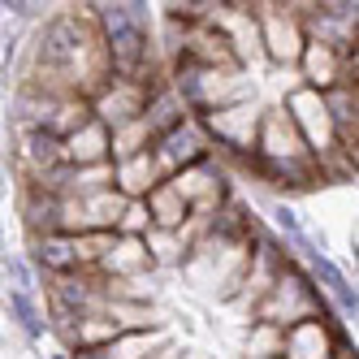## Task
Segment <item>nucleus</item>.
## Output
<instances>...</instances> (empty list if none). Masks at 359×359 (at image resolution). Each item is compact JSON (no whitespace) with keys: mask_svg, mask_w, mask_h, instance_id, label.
Masks as SVG:
<instances>
[{"mask_svg":"<svg viewBox=\"0 0 359 359\" xmlns=\"http://www.w3.org/2000/svg\"><path fill=\"white\" fill-rule=\"evenodd\" d=\"M95 13V27L104 35L109 48V65H113V79H130V83H147V87H161L169 79H161V61H156V43H151L147 31V5H91Z\"/></svg>","mask_w":359,"mask_h":359,"instance_id":"nucleus-1","label":"nucleus"},{"mask_svg":"<svg viewBox=\"0 0 359 359\" xmlns=\"http://www.w3.org/2000/svg\"><path fill=\"white\" fill-rule=\"evenodd\" d=\"M251 173L269 187H312L320 173L312 147L299 135V126L286 109H264V126H260V147H255V161H251Z\"/></svg>","mask_w":359,"mask_h":359,"instance_id":"nucleus-2","label":"nucleus"},{"mask_svg":"<svg viewBox=\"0 0 359 359\" xmlns=\"http://www.w3.org/2000/svg\"><path fill=\"white\" fill-rule=\"evenodd\" d=\"M286 109L299 126V135L307 139V147H312V156L320 165V173H351L346 156H342V130H338V117H333L329 109V95L312 91V87H294L286 91Z\"/></svg>","mask_w":359,"mask_h":359,"instance_id":"nucleus-3","label":"nucleus"},{"mask_svg":"<svg viewBox=\"0 0 359 359\" xmlns=\"http://www.w3.org/2000/svg\"><path fill=\"white\" fill-rule=\"evenodd\" d=\"M169 83L195 117H208L217 109H229V104H243L247 100L243 69H212V65H199L187 57H177L169 65Z\"/></svg>","mask_w":359,"mask_h":359,"instance_id":"nucleus-4","label":"nucleus"},{"mask_svg":"<svg viewBox=\"0 0 359 359\" xmlns=\"http://www.w3.org/2000/svg\"><path fill=\"white\" fill-rule=\"evenodd\" d=\"M320 316H333L325 307V290L316 286L312 273H303L294 260L286 264V273L277 277V286L269 290V299L255 307L251 320H269L277 329H294L303 320H320Z\"/></svg>","mask_w":359,"mask_h":359,"instance_id":"nucleus-5","label":"nucleus"},{"mask_svg":"<svg viewBox=\"0 0 359 359\" xmlns=\"http://www.w3.org/2000/svg\"><path fill=\"white\" fill-rule=\"evenodd\" d=\"M199 121L208 126V135H212L221 156H229V161H238L243 169H251L255 147H260V126H264V113L255 109L251 100L229 104V109H217V113L199 117Z\"/></svg>","mask_w":359,"mask_h":359,"instance_id":"nucleus-6","label":"nucleus"},{"mask_svg":"<svg viewBox=\"0 0 359 359\" xmlns=\"http://www.w3.org/2000/svg\"><path fill=\"white\" fill-rule=\"evenodd\" d=\"M255 18H260V53L273 65H299L307 53L303 5H255Z\"/></svg>","mask_w":359,"mask_h":359,"instance_id":"nucleus-7","label":"nucleus"},{"mask_svg":"<svg viewBox=\"0 0 359 359\" xmlns=\"http://www.w3.org/2000/svg\"><path fill=\"white\" fill-rule=\"evenodd\" d=\"M151 156H156V165H161L165 177H177V173H187V169H195L203 161H212L217 156V143H212L208 126H203L199 117H187L177 130H169L156 147H151Z\"/></svg>","mask_w":359,"mask_h":359,"instance_id":"nucleus-8","label":"nucleus"},{"mask_svg":"<svg viewBox=\"0 0 359 359\" xmlns=\"http://www.w3.org/2000/svg\"><path fill=\"white\" fill-rule=\"evenodd\" d=\"M286 264H290V255H286V247H281L273 234H255V247H251V264H247V277H243V290H238V307H247V312L255 316V307H260L264 299H269V290L277 286V277L286 273Z\"/></svg>","mask_w":359,"mask_h":359,"instance_id":"nucleus-9","label":"nucleus"},{"mask_svg":"<svg viewBox=\"0 0 359 359\" xmlns=\"http://www.w3.org/2000/svg\"><path fill=\"white\" fill-rule=\"evenodd\" d=\"M303 22H307V39L333 43L338 53H355L359 48V5L346 0H325V5H303Z\"/></svg>","mask_w":359,"mask_h":359,"instance_id":"nucleus-10","label":"nucleus"},{"mask_svg":"<svg viewBox=\"0 0 359 359\" xmlns=\"http://www.w3.org/2000/svg\"><path fill=\"white\" fill-rule=\"evenodd\" d=\"M151 91H156V87H147V83H130V79H109L104 87L95 91L91 109H95V117L104 121L109 130H121V126H130V121H143Z\"/></svg>","mask_w":359,"mask_h":359,"instance_id":"nucleus-11","label":"nucleus"},{"mask_svg":"<svg viewBox=\"0 0 359 359\" xmlns=\"http://www.w3.org/2000/svg\"><path fill=\"white\" fill-rule=\"evenodd\" d=\"M299 74H303V87L329 95V91H338V87L351 83V57L338 53L333 43L307 39V53H303V61H299Z\"/></svg>","mask_w":359,"mask_h":359,"instance_id":"nucleus-12","label":"nucleus"},{"mask_svg":"<svg viewBox=\"0 0 359 359\" xmlns=\"http://www.w3.org/2000/svg\"><path fill=\"white\" fill-rule=\"evenodd\" d=\"M342 342H346V333L333 325V316L303 320L286 329V359H338Z\"/></svg>","mask_w":359,"mask_h":359,"instance_id":"nucleus-13","label":"nucleus"},{"mask_svg":"<svg viewBox=\"0 0 359 359\" xmlns=\"http://www.w3.org/2000/svg\"><path fill=\"white\" fill-rule=\"evenodd\" d=\"M65 156L74 169H95V165H113V130L100 117H91L79 135L65 139Z\"/></svg>","mask_w":359,"mask_h":359,"instance_id":"nucleus-14","label":"nucleus"},{"mask_svg":"<svg viewBox=\"0 0 359 359\" xmlns=\"http://www.w3.org/2000/svg\"><path fill=\"white\" fill-rule=\"evenodd\" d=\"M151 264H156V255H151L147 238H126V234H117V243H113V251H109L104 269H100V277H104V281H121V286H130V277L147 273Z\"/></svg>","mask_w":359,"mask_h":359,"instance_id":"nucleus-15","label":"nucleus"},{"mask_svg":"<svg viewBox=\"0 0 359 359\" xmlns=\"http://www.w3.org/2000/svg\"><path fill=\"white\" fill-rule=\"evenodd\" d=\"M143 203H147V212H151V229H169V234H182V229L195 221V208L187 203V195L177 191L169 177H165V182L151 191Z\"/></svg>","mask_w":359,"mask_h":359,"instance_id":"nucleus-16","label":"nucleus"},{"mask_svg":"<svg viewBox=\"0 0 359 359\" xmlns=\"http://www.w3.org/2000/svg\"><path fill=\"white\" fill-rule=\"evenodd\" d=\"M113 173H117V191L126 199H147L165 182V173L156 165L151 151H139V156H126V161H113Z\"/></svg>","mask_w":359,"mask_h":359,"instance_id":"nucleus-17","label":"nucleus"},{"mask_svg":"<svg viewBox=\"0 0 359 359\" xmlns=\"http://www.w3.org/2000/svg\"><path fill=\"white\" fill-rule=\"evenodd\" d=\"M312 277L320 281V290H325L333 303H338L346 316H359V294H355V286H351V281H346L338 269H333V260H325L320 251H312Z\"/></svg>","mask_w":359,"mask_h":359,"instance_id":"nucleus-18","label":"nucleus"},{"mask_svg":"<svg viewBox=\"0 0 359 359\" xmlns=\"http://www.w3.org/2000/svg\"><path fill=\"white\" fill-rule=\"evenodd\" d=\"M273 355H286V329H277L269 320H251L247 359H273Z\"/></svg>","mask_w":359,"mask_h":359,"instance_id":"nucleus-19","label":"nucleus"},{"mask_svg":"<svg viewBox=\"0 0 359 359\" xmlns=\"http://www.w3.org/2000/svg\"><path fill=\"white\" fill-rule=\"evenodd\" d=\"M9 312H13V320L27 329L31 338H35V333H43V329H48V320H53V316H48L43 307H39V299H35V294H27V290H9Z\"/></svg>","mask_w":359,"mask_h":359,"instance_id":"nucleus-20","label":"nucleus"},{"mask_svg":"<svg viewBox=\"0 0 359 359\" xmlns=\"http://www.w3.org/2000/svg\"><path fill=\"white\" fill-rule=\"evenodd\" d=\"M147 247L156 255V264H187V255H191V243L182 234H169V229H151Z\"/></svg>","mask_w":359,"mask_h":359,"instance_id":"nucleus-21","label":"nucleus"},{"mask_svg":"<svg viewBox=\"0 0 359 359\" xmlns=\"http://www.w3.org/2000/svg\"><path fill=\"white\" fill-rule=\"evenodd\" d=\"M273 221H277V229H286V234L294 238V243H303V229H299V217L281 203V208H273Z\"/></svg>","mask_w":359,"mask_h":359,"instance_id":"nucleus-22","label":"nucleus"},{"mask_svg":"<svg viewBox=\"0 0 359 359\" xmlns=\"http://www.w3.org/2000/svg\"><path fill=\"white\" fill-rule=\"evenodd\" d=\"M182 359H217V355H203V351H182Z\"/></svg>","mask_w":359,"mask_h":359,"instance_id":"nucleus-23","label":"nucleus"},{"mask_svg":"<svg viewBox=\"0 0 359 359\" xmlns=\"http://www.w3.org/2000/svg\"><path fill=\"white\" fill-rule=\"evenodd\" d=\"M57 359H74V355H69V351H65V355H57Z\"/></svg>","mask_w":359,"mask_h":359,"instance_id":"nucleus-24","label":"nucleus"},{"mask_svg":"<svg viewBox=\"0 0 359 359\" xmlns=\"http://www.w3.org/2000/svg\"><path fill=\"white\" fill-rule=\"evenodd\" d=\"M273 359H286V355H273Z\"/></svg>","mask_w":359,"mask_h":359,"instance_id":"nucleus-25","label":"nucleus"}]
</instances>
